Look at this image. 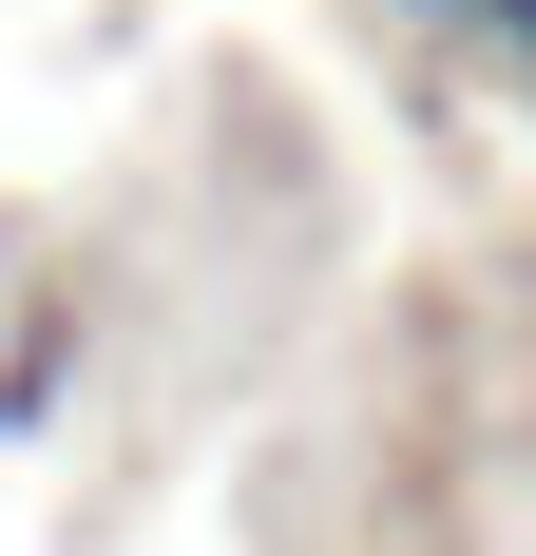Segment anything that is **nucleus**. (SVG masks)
Returning <instances> with one entry per match:
<instances>
[{"label":"nucleus","instance_id":"obj_1","mask_svg":"<svg viewBox=\"0 0 536 556\" xmlns=\"http://www.w3.org/2000/svg\"><path fill=\"white\" fill-rule=\"evenodd\" d=\"M480 39H498V58H536V0H480Z\"/></svg>","mask_w":536,"mask_h":556}]
</instances>
